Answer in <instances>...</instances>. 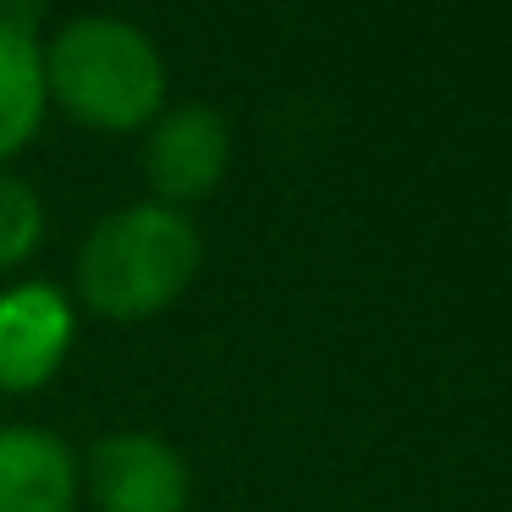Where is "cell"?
Returning <instances> with one entry per match:
<instances>
[{
	"mask_svg": "<svg viewBox=\"0 0 512 512\" xmlns=\"http://www.w3.org/2000/svg\"><path fill=\"white\" fill-rule=\"evenodd\" d=\"M144 166L149 188L160 193V204H199L221 188V177L232 171V127L215 105H171L149 122L144 133Z\"/></svg>",
	"mask_w": 512,
	"mask_h": 512,
	"instance_id": "3",
	"label": "cell"
},
{
	"mask_svg": "<svg viewBox=\"0 0 512 512\" xmlns=\"http://www.w3.org/2000/svg\"><path fill=\"white\" fill-rule=\"evenodd\" d=\"M72 347V309L56 287H17L0 298V391H34Z\"/></svg>",
	"mask_w": 512,
	"mask_h": 512,
	"instance_id": "5",
	"label": "cell"
},
{
	"mask_svg": "<svg viewBox=\"0 0 512 512\" xmlns=\"http://www.w3.org/2000/svg\"><path fill=\"white\" fill-rule=\"evenodd\" d=\"M89 501L100 512H182L188 507V463L177 446L149 430L105 435L83 468Z\"/></svg>",
	"mask_w": 512,
	"mask_h": 512,
	"instance_id": "4",
	"label": "cell"
},
{
	"mask_svg": "<svg viewBox=\"0 0 512 512\" xmlns=\"http://www.w3.org/2000/svg\"><path fill=\"white\" fill-rule=\"evenodd\" d=\"M204 243L182 210L160 199L111 210L78 248V292L105 320H149L188 292Z\"/></svg>",
	"mask_w": 512,
	"mask_h": 512,
	"instance_id": "1",
	"label": "cell"
},
{
	"mask_svg": "<svg viewBox=\"0 0 512 512\" xmlns=\"http://www.w3.org/2000/svg\"><path fill=\"white\" fill-rule=\"evenodd\" d=\"M39 6L45 0H0V23H17V28H34Z\"/></svg>",
	"mask_w": 512,
	"mask_h": 512,
	"instance_id": "9",
	"label": "cell"
},
{
	"mask_svg": "<svg viewBox=\"0 0 512 512\" xmlns=\"http://www.w3.org/2000/svg\"><path fill=\"white\" fill-rule=\"evenodd\" d=\"M45 237V204L23 177L0 171V270H17Z\"/></svg>",
	"mask_w": 512,
	"mask_h": 512,
	"instance_id": "8",
	"label": "cell"
},
{
	"mask_svg": "<svg viewBox=\"0 0 512 512\" xmlns=\"http://www.w3.org/2000/svg\"><path fill=\"white\" fill-rule=\"evenodd\" d=\"M78 507V457L67 441L34 424L0 430V512H72Z\"/></svg>",
	"mask_w": 512,
	"mask_h": 512,
	"instance_id": "6",
	"label": "cell"
},
{
	"mask_svg": "<svg viewBox=\"0 0 512 512\" xmlns=\"http://www.w3.org/2000/svg\"><path fill=\"white\" fill-rule=\"evenodd\" d=\"M45 94L83 127L133 133L166 105V61L127 17H72L45 45Z\"/></svg>",
	"mask_w": 512,
	"mask_h": 512,
	"instance_id": "2",
	"label": "cell"
},
{
	"mask_svg": "<svg viewBox=\"0 0 512 512\" xmlns=\"http://www.w3.org/2000/svg\"><path fill=\"white\" fill-rule=\"evenodd\" d=\"M45 45L34 28L0 23V160H12L45 122Z\"/></svg>",
	"mask_w": 512,
	"mask_h": 512,
	"instance_id": "7",
	"label": "cell"
}]
</instances>
